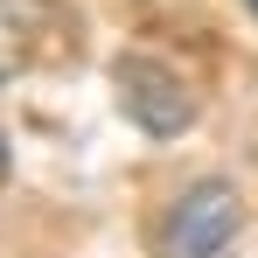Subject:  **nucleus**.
<instances>
[{"instance_id": "f257e3e1", "label": "nucleus", "mask_w": 258, "mask_h": 258, "mask_svg": "<svg viewBox=\"0 0 258 258\" xmlns=\"http://www.w3.org/2000/svg\"><path fill=\"white\" fill-rule=\"evenodd\" d=\"M237 230H244V196L216 174L188 181L161 223V258H230Z\"/></svg>"}, {"instance_id": "f03ea898", "label": "nucleus", "mask_w": 258, "mask_h": 258, "mask_svg": "<svg viewBox=\"0 0 258 258\" xmlns=\"http://www.w3.org/2000/svg\"><path fill=\"white\" fill-rule=\"evenodd\" d=\"M112 84H119V112H126L140 133L174 140V133L196 126V91H188V77L168 70L161 56H126V63L112 70Z\"/></svg>"}, {"instance_id": "7ed1b4c3", "label": "nucleus", "mask_w": 258, "mask_h": 258, "mask_svg": "<svg viewBox=\"0 0 258 258\" xmlns=\"http://www.w3.org/2000/svg\"><path fill=\"white\" fill-rule=\"evenodd\" d=\"M0 181H7V133H0Z\"/></svg>"}, {"instance_id": "20e7f679", "label": "nucleus", "mask_w": 258, "mask_h": 258, "mask_svg": "<svg viewBox=\"0 0 258 258\" xmlns=\"http://www.w3.org/2000/svg\"><path fill=\"white\" fill-rule=\"evenodd\" d=\"M244 7H251V14H258V0H244Z\"/></svg>"}]
</instances>
